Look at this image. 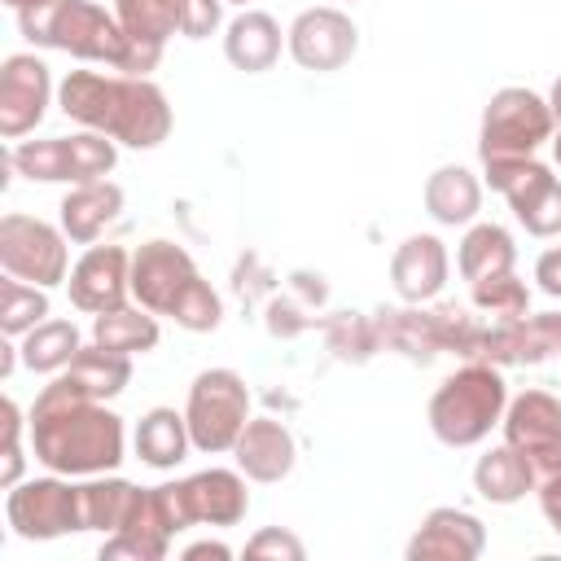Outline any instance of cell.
<instances>
[{"label": "cell", "instance_id": "6da1fadb", "mask_svg": "<svg viewBox=\"0 0 561 561\" xmlns=\"http://www.w3.org/2000/svg\"><path fill=\"white\" fill-rule=\"evenodd\" d=\"M31 447L53 473H105L123 460V421L57 377L31 408Z\"/></svg>", "mask_w": 561, "mask_h": 561}, {"label": "cell", "instance_id": "7a4b0ae2", "mask_svg": "<svg viewBox=\"0 0 561 561\" xmlns=\"http://www.w3.org/2000/svg\"><path fill=\"white\" fill-rule=\"evenodd\" d=\"M61 114L131 149H158L171 136V105L145 75H96L70 70L57 88Z\"/></svg>", "mask_w": 561, "mask_h": 561}, {"label": "cell", "instance_id": "3957f363", "mask_svg": "<svg viewBox=\"0 0 561 561\" xmlns=\"http://www.w3.org/2000/svg\"><path fill=\"white\" fill-rule=\"evenodd\" d=\"M131 294L145 311L171 316L188 333H210L224 320L219 294L202 280L188 250L175 241H145L131 254Z\"/></svg>", "mask_w": 561, "mask_h": 561}, {"label": "cell", "instance_id": "277c9868", "mask_svg": "<svg viewBox=\"0 0 561 561\" xmlns=\"http://www.w3.org/2000/svg\"><path fill=\"white\" fill-rule=\"evenodd\" d=\"M22 35L39 48L70 53L79 61H105L123 75H136V44L114 13L92 0H48L39 9L18 13Z\"/></svg>", "mask_w": 561, "mask_h": 561}, {"label": "cell", "instance_id": "5b68a950", "mask_svg": "<svg viewBox=\"0 0 561 561\" xmlns=\"http://www.w3.org/2000/svg\"><path fill=\"white\" fill-rule=\"evenodd\" d=\"M508 390L504 377L486 364L456 368L430 399V430L447 447H473L491 434V425L504 421Z\"/></svg>", "mask_w": 561, "mask_h": 561}, {"label": "cell", "instance_id": "8992f818", "mask_svg": "<svg viewBox=\"0 0 561 561\" xmlns=\"http://www.w3.org/2000/svg\"><path fill=\"white\" fill-rule=\"evenodd\" d=\"M188 438L197 451L219 456L232 451L245 421H250V390L232 368H206L197 373V381L188 386Z\"/></svg>", "mask_w": 561, "mask_h": 561}, {"label": "cell", "instance_id": "52a82bcc", "mask_svg": "<svg viewBox=\"0 0 561 561\" xmlns=\"http://www.w3.org/2000/svg\"><path fill=\"white\" fill-rule=\"evenodd\" d=\"M9 162L26 175V180H44V184H88V180H105L118 162V149L110 136L101 131H79V136H53V140H22Z\"/></svg>", "mask_w": 561, "mask_h": 561}, {"label": "cell", "instance_id": "ba28073f", "mask_svg": "<svg viewBox=\"0 0 561 561\" xmlns=\"http://www.w3.org/2000/svg\"><path fill=\"white\" fill-rule=\"evenodd\" d=\"M552 136V105L530 88H500L482 114L478 153L491 158H526Z\"/></svg>", "mask_w": 561, "mask_h": 561}, {"label": "cell", "instance_id": "9c48e42d", "mask_svg": "<svg viewBox=\"0 0 561 561\" xmlns=\"http://www.w3.org/2000/svg\"><path fill=\"white\" fill-rule=\"evenodd\" d=\"M486 184L508 197L513 215L522 219V228L530 237H557L561 232V180L543 162H535L530 153L526 158H491Z\"/></svg>", "mask_w": 561, "mask_h": 561}, {"label": "cell", "instance_id": "30bf717a", "mask_svg": "<svg viewBox=\"0 0 561 561\" xmlns=\"http://www.w3.org/2000/svg\"><path fill=\"white\" fill-rule=\"evenodd\" d=\"M0 267L39 289L61 285L70 276L66 232H57L53 224L31 219V215H4L0 219Z\"/></svg>", "mask_w": 561, "mask_h": 561}, {"label": "cell", "instance_id": "8fae6325", "mask_svg": "<svg viewBox=\"0 0 561 561\" xmlns=\"http://www.w3.org/2000/svg\"><path fill=\"white\" fill-rule=\"evenodd\" d=\"M4 517L22 539H57L83 530V495L61 478H31L9 486Z\"/></svg>", "mask_w": 561, "mask_h": 561}, {"label": "cell", "instance_id": "7c38bea8", "mask_svg": "<svg viewBox=\"0 0 561 561\" xmlns=\"http://www.w3.org/2000/svg\"><path fill=\"white\" fill-rule=\"evenodd\" d=\"M504 443L517 447L535 478L561 469V399L543 390H526L504 408Z\"/></svg>", "mask_w": 561, "mask_h": 561}, {"label": "cell", "instance_id": "4fadbf2b", "mask_svg": "<svg viewBox=\"0 0 561 561\" xmlns=\"http://www.w3.org/2000/svg\"><path fill=\"white\" fill-rule=\"evenodd\" d=\"M48 96H53V79L35 53L4 57V66H0V136L18 140V136L35 131L48 110Z\"/></svg>", "mask_w": 561, "mask_h": 561}, {"label": "cell", "instance_id": "5bb4252c", "mask_svg": "<svg viewBox=\"0 0 561 561\" xmlns=\"http://www.w3.org/2000/svg\"><path fill=\"white\" fill-rule=\"evenodd\" d=\"M70 302L79 311H92V316H105V311H118L131 294V259L123 245H88L83 259L70 267Z\"/></svg>", "mask_w": 561, "mask_h": 561}, {"label": "cell", "instance_id": "9a60e30c", "mask_svg": "<svg viewBox=\"0 0 561 561\" xmlns=\"http://www.w3.org/2000/svg\"><path fill=\"white\" fill-rule=\"evenodd\" d=\"M359 48V31L337 9H307L289 26V57L302 70H342Z\"/></svg>", "mask_w": 561, "mask_h": 561}, {"label": "cell", "instance_id": "2e32d148", "mask_svg": "<svg viewBox=\"0 0 561 561\" xmlns=\"http://www.w3.org/2000/svg\"><path fill=\"white\" fill-rule=\"evenodd\" d=\"M175 500H180V513L184 522H210V526H237L250 508V495H245V482L241 473L232 469H202L184 482H175Z\"/></svg>", "mask_w": 561, "mask_h": 561}, {"label": "cell", "instance_id": "e0dca14e", "mask_svg": "<svg viewBox=\"0 0 561 561\" xmlns=\"http://www.w3.org/2000/svg\"><path fill=\"white\" fill-rule=\"evenodd\" d=\"M486 548V526L465 508H430L421 530L408 543L412 561L438 557V561H473Z\"/></svg>", "mask_w": 561, "mask_h": 561}, {"label": "cell", "instance_id": "ac0fdd59", "mask_svg": "<svg viewBox=\"0 0 561 561\" xmlns=\"http://www.w3.org/2000/svg\"><path fill=\"white\" fill-rule=\"evenodd\" d=\"M232 451H237V469L254 482H280L298 456L294 434L272 416H250Z\"/></svg>", "mask_w": 561, "mask_h": 561}, {"label": "cell", "instance_id": "d6986e66", "mask_svg": "<svg viewBox=\"0 0 561 561\" xmlns=\"http://www.w3.org/2000/svg\"><path fill=\"white\" fill-rule=\"evenodd\" d=\"M390 280L403 302H425L447 285V250L438 237L416 232L408 237L390 259Z\"/></svg>", "mask_w": 561, "mask_h": 561}, {"label": "cell", "instance_id": "ffe728a7", "mask_svg": "<svg viewBox=\"0 0 561 561\" xmlns=\"http://www.w3.org/2000/svg\"><path fill=\"white\" fill-rule=\"evenodd\" d=\"M114 18L136 44V75H149L180 31V0H114Z\"/></svg>", "mask_w": 561, "mask_h": 561}, {"label": "cell", "instance_id": "44dd1931", "mask_svg": "<svg viewBox=\"0 0 561 561\" xmlns=\"http://www.w3.org/2000/svg\"><path fill=\"white\" fill-rule=\"evenodd\" d=\"M123 210V188L114 180H88V184H75L66 197H61V232L79 245H92L105 224H114Z\"/></svg>", "mask_w": 561, "mask_h": 561}, {"label": "cell", "instance_id": "7402d4cb", "mask_svg": "<svg viewBox=\"0 0 561 561\" xmlns=\"http://www.w3.org/2000/svg\"><path fill=\"white\" fill-rule=\"evenodd\" d=\"M224 53L237 70L245 75H259V70H272L276 57H280V26L272 13L263 9H245L228 22V35H224Z\"/></svg>", "mask_w": 561, "mask_h": 561}, {"label": "cell", "instance_id": "603a6c76", "mask_svg": "<svg viewBox=\"0 0 561 561\" xmlns=\"http://www.w3.org/2000/svg\"><path fill=\"white\" fill-rule=\"evenodd\" d=\"M61 377H66L79 394L105 403V399H114V394L127 390V381H131V359H127L123 351H110V346L92 342V346H79V355L61 368Z\"/></svg>", "mask_w": 561, "mask_h": 561}, {"label": "cell", "instance_id": "cb8c5ba5", "mask_svg": "<svg viewBox=\"0 0 561 561\" xmlns=\"http://www.w3.org/2000/svg\"><path fill=\"white\" fill-rule=\"evenodd\" d=\"M539 478H535V469H530V460L517 451V447H491L486 456H478V465H473V486H478V495L482 500H491V504H517L530 486H535Z\"/></svg>", "mask_w": 561, "mask_h": 561}, {"label": "cell", "instance_id": "d4e9b609", "mask_svg": "<svg viewBox=\"0 0 561 561\" xmlns=\"http://www.w3.org/2000/svg\"><path fill=\"white\" fill-rule=\"evenodd\" d=\"M482 206V184L465 171V167H438L430 180H425V210L447 224V228H460L478 215Z\"/></svg>", "mask_w": 561, "mask_h": 561}, {"label": "cell", "instance_id": "484cf974", "mask_svg": "<svg viewBox=\"0 0 561 561\" xmlns=\"http://www.w3.org/2000/svg\"><path fill=\"white\" fill-rule=\"evenodd\" d=\"M193 447L188 438V421L175 408H153L140 416L136 425V456L153 469H175L184 460V451Z\"/></svg>", "mask_w": 561, "mask_h": 561}, {"label": "cell", "instance_id": "4316f807", "mask_svg": "<svg viewBox=\"0 0 561 561\" xmlns=\"http://www.w3.org/2000/svg\"><path fill=\"white\" fill-rule=\"evenodd\" d=\"M513 259H517L513 237H508L500 224H473V228L465 232V241H460L456 267H460L465 280L478 285V280H491V276L513 272Z\"/></svg>", "mask_w": 561, "mask_h": 561}, {"label": "cell", "instance_id": "83f0119b", "mask_svg": "<svg viewBox=\"0 0 561 561\" xmlns=\"http://www.w3.org/2000/svg\"><path fill=\"white\" fill-rule=\"evenodd\" d=\"M92 342L123 351V355H136V351L145 355L158 346V320L145 307H118V311H105L92 320Z\"/></svg>", "mask_w": 561, "mask_h": 561}, {"label": "cell", "instance_id": "f1b7e54d", "mask_svg": "<svg viewBox=\"0 0 561 561\" xmlns=\"http://www.w3.org/2000/svg\"><path fill=\"white\" fill-rule=\"evenodd\" d=\"M18 351L31 373H61L79 355V329L70 320H44L22 337Z\"/></svg>", "mask_w": 561, "mask_h": 561}, {"label": "cell", "instance_id": "f546056e", "mask_svg": "<svg viewBox=\"0 0 561 561\" xmlns=\"http://www.w3.org/2000/svg\"><path fill=\"white\" fill-rule=\"evenodd\" d=\"M136 491L140 486H131L123 478H96V482L79 486V495H83V530H110V535L123 530V522H127V513L136 504Z\"/></svg>", "mask_w": 561, "mask_h": 561}, {"label": "cell", "instance_id": "4dcf8cb0", "mask_svg": "<svg viewBox=\"0 0 561 561\" xmlns=\"http://www.w3.org/2000/svg\"><path fill=\"white\" fill-rule=\"evenodd\" d=\"M48 298L39 285H22L18 276L0 280V329L4 337H26L35 324H44Z\"/></svg>", "mask_w": 561, "mask_h": 561}, {"label": "cell", "instance_id": "1f68e13d", "mask_svg": "<svg viewBox=\"0 0 561 561\" xmlns=\"http://www.w3.org/2000/svg\"><path fill=\"white\" fill-rule=\"evenodd\" d=\"M473 302H478L482 311H491V316H504V320H522L526 307H530L526 285H522L513 272L491 276V280H478V285H473Z\"/></svg>", "mask_w": 561, "mask_h": 561}, {"label": "cell", "instance_id": "d6a6232c", "mask_svg": "<svg viewBox=\"0 0 561 561\" xmlns=\"http://www.w3.org/2000/svg\"><path fill=\"white\" fill-rule=\"evenodd\" d=\"M302 543L289 535V530H280V526H267V530H259L250 543H245V557H276V561H302Z\"/></svg>", "mask_w": 561, "mask_h": 561}, {"label": "cell", "instance_id": "836d02e7", "mask_svg": "<svg viewBox=\"0 0 561 561\" xmlns=\"http://www.w3.org/2000/svg\"><path fill=\"white\" fill-rule=\"evenodd\" d=\"M224 0H180V35L188 39H206L219 26Z\"/></svg>", "mask_w": 561, "mask_h": 561}, {"label": "cell", "instance_id": "e575fe53", "mask_svg": "<svg viewBox=\"0 0 561 561\" xmlns=\"http://www.w3.org/2000/svg\"><path fill=\"white\" fill-rule=\"evenodd\" d=\"M0 412H4V486H18V478H22V447H18V434H22V416H18V403L13 399H4L0 403Z\"/></svg>", "mask_w": 561, "mask_h": 561}, {"label": "cell", "instance_id": "d590c367", "mask_svg": "<svg viewBox=\"0 0 561 561\" xmlns=\"http://www.w3.org/2000/svg\"><path fill=\"white\" fill-rule=\"evenodd\" d=\"M539 504H543V517L552 522V530L561 535V469L539 478Z\"/></svg>", "mask_w": 561, "mask_h": 561}, {"label": "cell", "instance_id": "8d00e7d4", "mask_svg": "<svg viewBox=\"0 0 561 561\" xmlns=\"http://www.w3.org/2000/svg\"><path fill=\"white\" fill-rule=\"evenodd\" d=\"M535 280H539L543 294L561 298V245L548 250V254H539V263H535Z\"/></svg>", "mask_w": 561, "mask_h": 561}, {"label": "cell", "instance_id": "74e56055", "mask_svg": "<svg viewBox=\"0 0 561 561\" xmlns=\"http://www.w3.org/2000/svg\"><path fill=\"white\" fill-rule=\"evenodd\" d=\"M184 557L188 561H197V557H232V548H224V543H210V539H202V543H193V548H184Z\"/></svg>", "mask_w": 561, "mask_h": 561}, {"label": "cell", "instance_id": "f35d334b", "mask_svg": "<svg viewBox=\"0 0 561 561\" xmlns=\"http://www.w3.org/2000/svg\"><path fill=\"white\" fill-rule=\"evenodd\" d=\"M548 105H552V123H561V79L552 83V96H548Z\"/></svg>", "mask_w": 561, "mask_h": 561}, {"label": "cell", "instance_id": "ab89813d", "mask_svg": "<svg viewBox=\"0 0 561 561\" xmlns=\"http://www.w3.org/2000/svg\"><path fill=\"white\" fill-rule=\"evenodd\" d=\"M9 9H18V13H26V9H39V4H48V0H4Z\"/></svg>", "mask_w": 561, "mask_h": 561}, {"label": "cell", "instance_id": "60d3db41", "mask_svg": "<svg viewBox=\"0 0 561 561\" xmlns=\"http://www.w3.org/2000/svg\"><path fill=\"white\" fill-rule=\"evenodd\" d=\"M552 153H557V162H561V131H557V140H552Z\"/></svg>", "mask_w": 561, "mask_h": 561}, {"label": "cell", "instance_id": "b9f144b4", "mask_svg": "<svg viewBox=\"0 0 561 561\" xmlns=\"http://www.w3.org/2000/svg\"><path fill=\"white\" fill-rule=\"evenodd\" d=\"M224 4H245V0H224Z\"/></svg>", "mask_w": 561, "mask_h": 561}]
</instances>
